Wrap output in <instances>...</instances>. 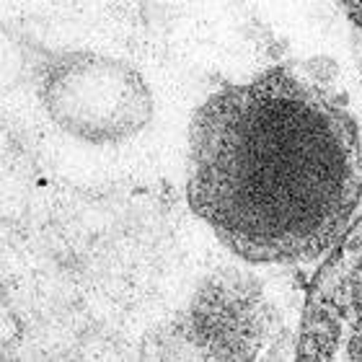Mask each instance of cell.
Instances as JSON below:
<instances>
[{
	"mask_svg": "<svg viewBox=\"0 0 362 362\" xmlns=\"http://www.w3.org/2000/svg\"><path fill=\"white\" fill-rule=\"evenodd\" d=\"M339 6L344 8L349 21L355 23V29L360 31V42H362V0H339Z\"/></svg>",
	"mask_w": 362,
	"mask_h": 362,
	"instance_id": "3",
	"label": "cell"
},
{
	"mask_svg": "<svg viewBox=\"0 0 362 362\" xmlns=\"http://www.w3.org/2000/svg\"><path fill=\"white\" fill-rule=\"evenodd\" d=\"M187 192L197 218L251 264L324 257L362 199L357 124L329 86L293 68L223 86L192 122Z\"/></svg>",
	"mask_w": 362,
	"mask_h": 362,
	"instance_id": "1",
	"label": "cell"
},
{
	"mask_svg": "<svg viewBox=\"0 0 362 362\" xmlns=\"http://www.w3.org/2000/svg\"><path fill=\"white\" fill-rule=\"evenodd\" d=\"M298 357L362 360V215L310 282Z\"/></svg>",
	"mask_w": 362,
	"mask_h": 362,
	"instance_id": "2",
	"label": "cell"
}]
</instances>
